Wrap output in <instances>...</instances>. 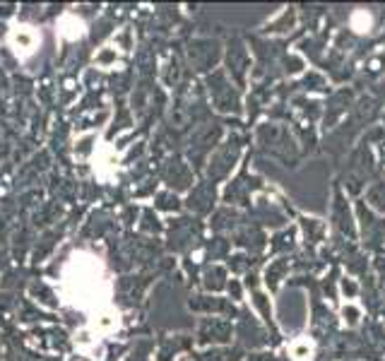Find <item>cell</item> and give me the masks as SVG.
<instances>
[{"label":"cell","mask_w":385,"mask_h":361,"mask_svg":"<svg viewBox=\"0 0 385 361\" xmlns=\"http://www.w3.org/2000/svg\"><path fill=\"white\" fill-rule=\"evenodd\" d=\"M352 27L357 29V32H362V34L369 32V29H371V15L366 10H357L352 15Z\"/></svg>","instance_id":"obj_1"}]
</instances>
